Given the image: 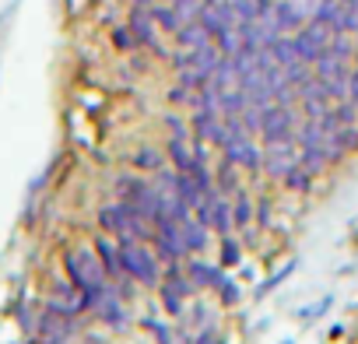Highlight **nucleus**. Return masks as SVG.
<instances>
[{
    "label": "nucleus",
    "instance_id": "7c9ffc66",
    "mask_svg": "<svg viewBox=\"0 0 358 344\" xmlns=\"http://www.w3.org/2000/svg\"><path fill=\"white\" fill-rule=\"evenodd\" d=\"M88 344H99V341H88Z\"/></svg>",
    "mask_w": 358,
    "mask_h": 344
},
{
    "label": "nucleus",
    "instance_id": "39448f33",
    "mask_svg": "<svg viewBox=\"0 0 358 344\" xmlns=\"http://www.w3.org/2000/svg\"><path fill=\"white\" fill-rule=\"evenodd\" d=\"M222 148H225V158H229L232 165H246L250 172H260V169H264V151L257 148L253 134H246V130H232L229 141H225Z\"/></svg>",
    "mask_w": 358,
    "mask_h": 344
},
{
    "label": "nucleus",
    "instance_id": "20e7f679",
    "mask_svg": "<svg viewBox=\"0 0 358 344\" xmlns=\"http://www.w3.org/2000/svg\"><path fill=\"white\" fill-rule=\"evenodd\" d=\"M292 130H295V113H292V106L267 102V106L260 109V137H264L267 144L292 141Z\"/></svg>",
    "mask_w": 358,
    "mask_h": 344
},
{
    "label": "nucleus",
    "instance_id": "f257e3e1",
    "mask_svg": "<svg viewBox=\"0 0 358 344\" xmlns=\"http://www.w3.org/2000/svg\"><path fill=\"white\" fill-rule=\"evenodd\" d=\"M64 267H67L71 285L81 292V313L95 309V302L102 299V292H106V285H109V278H106V267H102L99 253H95V250L78 246V250H71V253L64 257Z\"/></svg>",
    "mask_w": 358,
    "mask_h": 344
},
{
    "label": "nucleus",
    "instance_id": "6ab92c4d",
    "mask_svg": "<svg viewBox=\"0 0 358 344\" xmlns=\"http://www.w3.org/2000/svg\"><path fill=\"white\" fill-rule=\"evenodd\" d=\"M232 222H236V229H250V222H253V201H250V194H236V204H232Z\"/></svg>",
    "mask_w": 358,
    "mask_h": 344
},
{
    "label": "nucleus",
    "instance_id": "393cba45",
    "mask_svg": "<svg viewBox=\"0 0 358 344\" xmlns=\"http://www.w3.org/2000/svg\"><path fill=\"white\" fill-rule=\"evenodd\" d=\"M215 292L222 295V306H236V302H239V288H236V285H232L229 278H225V281H222V285H218Z\"/></svg>",
    "mask_w": 358,
    "mask_h": 344
},
{
    "label": "nucleus",
    "instance_id": "c756f323",
    "mask_svg": "<svg viewBox=\"0 0 358 344\" xmlns=\"http://www.w3.org/2000/svg\"><path fill=\"white\" fill-rule=\"evenodd\" d=\"M130 4H141V8H151V0H130Z\"/></svg>",
    "mask_w": 358,
    "mask_h": 344
},
{
    "label": "nucleus",
    "instance_id": "b1692460",
    "mask_svg": "<svg viewBox=\"0 0 358 344\" xmlns=\"http://www.w3.org/2000/svg\"><path fill=\"white\" fill-rule=\"evenodd\" d=\"M134 165H137V169H155V172H158V169H162V155H158L155 148H144V151L134 158Z\"/></svg>",
    "mask_w": 358,
    "mask_h": 344
},
{
    "label": "nucleus",
    "instance_id": "a211bd4d",
    "mask_svg": "<svg viewBox=\"0 0 358 344\" xmlns=\"http://www.w3.org/2000/svg\"><path fill=\"white\" fill-rule=\"evenodd\" d=\"M148 11H151V18H155V25H158L162 32H172V36H176V29L183 25V18L176 15V8H158V4H151Z\"/></svg>",
    "mask_w": 358,
    "mask_h": 344
},
{
    "label": "nucleus",
    "instance_id": "423d86ee",
    "mask_svg": "<svg viewBox=\"0 0 358 344\" xmlns=\"http://www.w3.org/2000/svg\"><path fill=\"white\" fill-rule=\"evenodd\" d=\"M197 218H201L208 229H215L218 236H232V229H236V222H232V204H229L218 190H211V194L201 201Z\"/></svg>",
    "mask_w": 358,
    "mask_h": 344
},
{
    "label": "nucleus",
    "instance_id": "0eeeda50",
    "mask_svg": "<svg viewBox=\"0 0 358 344\" xmlns=\"http://www.w3.org/2000/svg\"><path fill=\"white\" fill-rule=\"evenodd\" d=\"M127 25L134 29V36H137V43L144 46V50H151L155 57H165V50H162V43H158V25H155V18H151V11L148 8H141V4H134L130 8V18H127Z\"/></svg>",
    "mask_w": 358,
    "mask_h": 344
},
{
    "label": "nucleus",
    "instance_id": "cd10ccee",
    "mask_svg": "<svg viewBox=\"0 0 358 344\" xmlns=\"http://www.w3.org/2000/svg\"><path fill=\"white\" fill-rule=\"evenodd\" d=\"M165 123H169V134L172 137H187V127H183V120H179V116H165Z\"/></svg>",
    "mask_w": 358,
    "mask_h": 344
},
{
    "label": "nucleus",
    "instance_id": "a878e982",
    "mask_svg": "<svg viewBox=\"0 0 358 344\" xmlns=\"http://www.w3.org/2000/svg\"><path fill=\"white\" fill-rule=\"evenodd\" d=\"M292 271H295V264H292V260H288V264H285V267H281V271H278V274H274V278H267V281H264V285H260V295H267V292H271V288H274V285H281V281H285V278H288V274H292Z\"/></svg>",
    "mask_w": 358,
    "mask_h": 344
},
{
    "label": "nucleus",
    "instance_id": "ddd939ff",
    "mask_svg": "<svg viewBox=\"0 0 358 344\" xmlns=\"http://www.w3.org/2000/svg\"><path fill=\"white\" fill-rule=\"evenodd\" d=\"M95 253H99V260H102L109 281L123 274V267H120V243H113L109 236H99V239H95Z\"/></svg>",
    "mask_w": 358,
    "mask_h": 344
},
{
    "label": "nucleus",
    "instance_id": "1a4fd4ad",
    "mask_svg": "<svg viewBox=\"0 0 358 344\" xmlns=\"http://www.w3.org/2000/svg\"><path fill=\"white\" fill-rule=\"evenodd\" d=\"M187 278L194 281V288H197V292H201V288H218V285L225 281L222 267L204 264V260H187Z\"/></svg>",
    "mask_w": 358,
    "mask_h": 344
},
{
    "label": "nucleus",
    "instance_id": "f8f14e48",
    "mask_svg": "<svg viewBox=\"0 0 358 344\" xmlns=\"http://www.w3.org/2000/svg\"><path fill=\"white\" fill-rule=\"evenodd\" d=\"M176 43H179V50H197V46L211 43V32L201 25V18H194V22H183L176 29Z\"/></svg>",
    "mask_w": 358,
    "mask_h": 344
},
{
    "label": "nucleus",
    "instance_id": "dca6fc26",
    "mask_svg": "<svg viewBox=\"0 0 358 344\" xmlns=\"http://www.w3.org/2000/svg\"><path fill=\"white\" fill-rule=\"evenodd\" d=\"M158 295H162V306H165V313H169V316H183V302H187V295L179 292L176 285L162 281V285H158Z\"/></svg>",
    "mask_w": 358,
    "mask_h": 344
},
{
    "label": "nucleus",
    "instance_id": "aec40b11",
    "mask_svg": "<svg viewBox=\"0 0 358 344\" xmlns=\"http://www.w3.org/2000/svg\"><path fill=\"white\" fill-rule=\"evenodd\" d=\"M113 46H116L120 53L141 50V43H137V36H134V29H130V25H127V29H113Z\"/></svg>",
    "mask_w": 358,
    "mask_h": 344
},
{
    "label": "nucleus",
    "instance_id": "4468645a",
    "mask_svg": "<svg viewBox=\"0 0 358 344\" xmlns=\"http://www.w3.org/2000/svg\"><path fill=\"white\" fill-rule=\"evenodd\" d=\"M165 151H169V158H172V165L179 169V172H190L201 158L190 151V144H187V137H169V144H165Z\"/></svg>",
    "mask_w": 358,
    "mask_h": 344
},
{
    "label": "nucleus",
    "instance_id": "6e6552de",
    "mask_svg": "<svg viewBox=\"0 0 358 344\" xmlns=\"http://www.w3.org/2000/svg\"><path fill=\"white\" fill-rule=\"evenodd\" d=\"M295 165V155H292V141H281V144H267L264 151V172L271 176H285V172Z\"/></svg>",
    "mask_w": 358,
    "mask_h": 344
},
{
    "label": "nucleus",
    "instance_id": "9b49d317",
    "mask_svg": "<svg viewBox=\"0 0 358 344\" xmlns=\"http://www.w3.org/2000/svg\"><path fill=\"white\" fill-rule=\"evenodd\" d=\"M274 22H278L281 32H299L309 18H306V11L295 4V0H281V4H274Z\"/></svg>",
    "mask_w": 358,
    "mask_h": 344
},
{
    "label": "nucleus",
    "instance_id": "7ed1b4c3",
    "mask_svg": "<svg viewBox=\"0 0 358 344\" xmlns=\"http://www.w3.org/2000/svg\"><path fill=\"white\" fill-rule=\"evenodd\" d=\"M120 267L130 281H137L144 288L158 285V260L144 246V239H120Z\"/></svg>",
    "mask_w": 358,
    "mask_h": 344
},
{
    "label": "nucleus",
    "instance_id": "c85d7f7f",
    "mask_svg": "<svg viewBox=\"0 0 358 344\" xmlns=\"http://www.w3.org/2000/svg\"><path fill=\"white\" fill-rule=\"evenodd\" d=\"M197 344H229L222 334H215V330H204L201 337H197Z\"/></svg>",
    "mask_w": 358,
    "mask_h": 344
},
{
    "label": "nucleus",
    "instance_id": "9d476101",
    "mask_svg": "<svg viewBox=\"0 0 358 344\" xmlns=\"http://www.w3.org/2000/svg\"><path fill=\"white\" fill-rule=\"evenodd\" d=\"M179 232H183L187 253H201V250L208 246V225H204L197 215H187L183 222H179Z\"/></svg>",
    "mask_w": 358,
    "mask_h": 344
},
{
    "label": "nucleus",
    "instance_id": "f03ea898",
    "mask_svg": "<svg viewBox=\"0 0 358 344\" xmlns=\"http://www.w3.org/2000/svg\"><path fill=\"white\" fill-rule=\"evenodd\" d=\"M99 225L106 236H116V239H151L155 236V225L151 218H144L137 208H130L127 201H116V204H106L99 211Z\"/></svg>",
    "mask_w": 358,
    "mask_h": 344
},
{
    "label": "nucleus",
    "instance_id": "2eb2a0df",
    "mask_svg": "<svg viewBox=\"0 0 358 344\" xmlns=\"http://www.w3.org/2000/svg\"><path fill=\"white\" fill-rule=\"evenodd\" d=\"M281 180H285V187H288V190H295V194H306V190L313 187V172H309L302 162H295V165L285 172Z\"/></svg>",
    "mask_w": 358,
    "mask_h": 344
},
{
    "label": "nucleus",
    "instance_id": "5701e85b",
    "mask_svg": "<svg viewBox=\"0 0 358 344\" xmlns=\"http://www.w3.org/2000/svg\"><path fill=\"white\" fill-rule=\"evenodd\" d=\"M222 267H236L239 264V243L232 239V236H222V260H218Z\"/></svg>",
    "mask_w": 358,
    "mask_h": 344
},
{
    "label": "nucleus",
    "instance_id": "4be33fe9",
    "mask_svg": "<svg viewBox=\"0 0 358 344\" xmlns=\"http://www.w3.org/2000/svg\"><path fill=\"white\" fill-rule=\"evenodd\" d=\"M176 15L183 18V22H194V18H201V11H204V0H176Z\"/></svg>",
    "mask_w": 358,
    "mask_h": 344
},
{
    "label": "nucleus",
    "instance_id": "f3484780",
    "mask_svg": "<svg viewBox=\"0 0 358 344\" xmlns=\"http://www.w3.org/2000/svg\"><path fill=\"white\" fill-rule=\"evenodd\" d=\"M271 53H274V60H278L281 67H292V64H299V50H295V39H288V36H278V39L271 43Z\"/></svg>",
    "mask_w": 358,
    "mask_h": 344
},
{
    "label": "nucleus",
    "instance_id": "412c9836",
    "mask_svg": "<svg viewBox=\"0 0 358 344\" xmlns=\"http://www.w3.org/2000/svg\"><path fill=\"white\" fill-rule=\"evenodd\" d=\"M215 190L218 194H229V190H236V165L225 158L222 162V169H218V183H215Z\"/></svg>",
    "mask_w": 358,
    "mask_h": 344
},
{
    "label": "nucleus",
    "instance_id": "bb28decb",
    "mask_svg": "<svg viewBox=\"0 0 358 344\" xmlns=\"http://www.w3.org/2000/svg\"><path fill=\"white\" fill-rule=\"evenodd\" d=\"M323 309H330V299H320L316 306H309V309H299V316H306V320H316Z\"/></svg>",
    "mask_w": 358,
    "mask_h": 344
}]
</instances>
